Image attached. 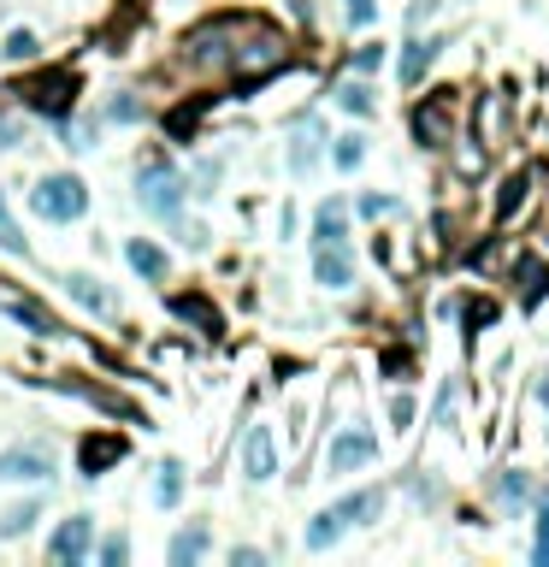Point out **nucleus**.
<instances>
[{
  "instance_id": "obj_1",
  "label": "nucleus",
  "mask_w": 549,
  "mask_h": 567,
  "mask_svg": "<svg viewBox=\"0 0 549 567\" xmlns=\"http://www.w3.org/2000/svg\"><path fill=\"white\" fill-rule=\"evenodd\" d=\"M183 196H190V183H183V171L166 160V154H148L142 166H136V201H142V213L154 219H178Z\"/></svg>"
},
{
  "instance_id": "obj_2",
  "label": "nucleus",
  "mask_w": 549,
  "mask_h": 567,
  "mask_svg": "<svg viewBox=\"0 0 549 567\" xmlns=\"http://www.w3.org/2000/svg\"><path fill=\"white\" fill-rule=\"evenodd\" d=\"M30 208H36L47 225H72V219L89 213V183L77 171H47V178L30 189Z\"/></svg>"
},
{
  "instance_id": "obj_3",
  "label": "nucleus",
  "mask_w": 549,
  "mask_h": 567,
  "mask_svg": "<svg viewBox=\"0 0 549 567\" xmlns=\"http://www.w3.org/2000/svg\"><path fill=\"white\" fill-rule=\"evenodd\" d=\"M372 461H379V432H367V426H342L325 443V473H355V468H372Z\"/></svg>"
},
{
  "instance_id": "obj_4",
  "label": "nucleus",
  "mask_w": 549,
  "mask_h": 567,
  "mask_svg": "<svg viewBox=\"0 0 549 567\" xmlns=\"http://www.w3.org/2000/svg\"><path fill=\"white\" fill-rule=\"evenodd\" d=\"M12 95H24V107H36L47 118H65L72 113V95H77V72H42V77L19 83Z\"/></svg>"
},
{
  "instance_id": "obj_5",
  "label": "nucleus",
  "mask_w": 549,
  "mask_h": 567,
  "mask_svg": "<svg viewBox=\"0 0 549 567\" xmlns=\"http://www.w3.org/2000/svg\"><path fill=\"white\" fill-rule=\"evenodd\" d=\"M414 136L425 148H450V136H455V90L420 101L414 107Z\"/></svg>"
},
{
  "instance_id": "obj_6",
  "label": "nucleus",
  "mask_w": 549,
  "mask_h": 567,
  "mask_svg": "<svg viewBox=\"0 0 549 567\" xmlns=\"http://www.w3.org/2000/svg\"><path fill=\"white\" fill-rule=\"evenodd\" d=\"M0 479H12V485L54 479V450L47 443H12V450H0Z\"/></svg>"
},
{
  "instance_id": "obj_7",
  "label": "nucleus",
  "mask_w": 549,
  "mask_h": 567,
  "mask_svg": "<svg viewBox=\"0 0 549 567\" xmlns=\"http://www.w3.org/2000/svg\"><path fill=\"white\" fill-rule=\"evenodd\" d=\"M47 556H54V561L95 556V521H89V514H65V521L47 532Z\"/></svg>"
},
{
  "instance_id": "obj_8",
  "label": "nucleus",
  "mask_w": 549,
  "mask_h": 567,
  "mask_svg": "<svg viewBox=\"0 0 549 567\" xmlns=\"http://www.w3.org/2000/svg\"><path fill=\"white\" fill-rule=\"evenodd\" d=\"M231 65H236L243 77H266V72H278V65H284V42H278V30H261V36H254L249 48H236Z\"/></svg>"
},
{
  "instance_id": "obj_9",
  "label": "nucleus",
  "mask_w": 549,
  "mask_h": 567,
  "mask_svg": "<svg viewBox=\"0 0 549 567\" xmlns=\"http://www.w3.org/2000/svg\"><path fill=\"white\" fill-rule=\"evenodd\" d=\"M118 461H125V438H118V432H95V438L77 443V468H83V479L113 473Z\"/></svg>"
},
{
  "instance_id": "obj_10",
  "label": "nucleus",
  "mask_w": 549,
  "mask_h": 567,
  "mask_svg": "<svg viewBox=\"0 0 549 567\" xmlns=\"http://www.w3.org/2000/svg\"><path fill=\"white\" fill-rule=\"evenodd\" d=\"M243 473L254 485H266L272 473H278V443H272V426H249L243 438Z\"/></svg>"
},
{
  "instance_id": "obj_11",
  "label": "nucleus",
  "mask_w": 549,
  "mask_h": 567,
  "mask_svg": "<svg viewBox=\"0 0 549 567\" xmlns=\"http://www.w3.org/2000/svg\"><path fill=\"white\" fill-rule=\"evenodd\" d=\"M319 154H325V130L319 125H296V136H289V148H284L289 178H307V171L319 166Z\"/></svg>"
},
{
  "instance_id": "obj_12",
  "label": "nucleus",
  "mask_w": 549,
  "mask_h": 567,
  "mask_svg": "<svg viewBox=\"0 0 549 567\" xmlns=\"http://www.w3.org/2000/svg\"><path fill=\"white\" fill-rule=\"evenodd\" d=\"M314 279H319L325 290H349V284H355V254H349V243H325V249L314 254Z\"/></svg>"
},
{
  "instance_id": "obj_13",
  "label": "nucleus",
  "mask_w": 549,
  "mask_h": 567,
  "mask_svg": "<svg viewBox=\"0 0 549 567\" xmlns=\"http://www.w3.org/2000/svg\"><path fill=\"white\" fill-rule=\"evenodd\" d=\"M125 261L142 272L148 284H166V279H171V261H166V249L154 243V237H130V243H125Z\"/></svg>"
},
{
  "instance_id": "obj_14",
  "label": "nucleus",
  "mask_w": 549,
  "mask_h": 567,
  "mask_svg": "<svg viewBox=\"0 0 549 567\" xmlns=\"http://www.w3.org/2000/svg\"><path fill=\"white\" fill-rule=\"evenodd\" d=\"M437 54H443V42H437V36H425V42L414 36V42L402 48V83H408V90H420L425 72L437 65Z\"/></svg>"
},
{
  "instance_id": "obj_15",
  "label": "nucleus",
  "mask_w": 549,
  "mask_h": 567,
  "mask_svg": "<svg viewBox=\"0 0 549 567\" xmlns=\"http://www.w3.org/2000/svg\"><path fill=\"white\" fill-rule=\"evenodd\" d=\"M171 314H178V319H196L208 337H219V332H225V319H219V307H213L208 296H201V290H190V296H171Z\"/></svg>"
},
{
  "instance_id": "obj_16",
  "label": "nucleus",
  "mask_w": 549,
  "mask_h": 567,
  "mask_svg": "<svg viewBox=\"0 0 549 567\" xmlns=\"http://www.w3.org/2000/svg\"><path fill=\"white\" fill-rule=\"evenodd\" d=\"M325 243H349V208L342 201H325L314 213V249H325Z\"/></svg>"
},
{
  "instance_id": "obj_17",
  "label": "nucleus",
  "mask_w": 549,
  "mask_h": 567,
  "mask_svg": "<svg viewBox=\"0 0 549 567\" xmlns=\"http://www.w3.org/2000/svg\"><path fill=\"white\" fill-rule=\"evenodd\" d=\"M337 514H342V526H372V521L384 514V491H355V496H342Z\"/></svg>"
},
{
  "instance_id": "obj_18",
  "label": "nucleus",
  "mask_w": 549,
  "mask_h": 567,
  "mask_svg": "<svg viewBox=\"0 0 549 567\" xmlns=\"http://www.w3.org/2000/svg\"><path fill=\"white\" fill-rule=\"evenodd\" d=\"M331 101H337V107L349 113V118H372V113H379V95H372V90H367V83H360V77L337 83V90H331Z\"/></svg>"
},
{
  "instance_id": "obj_19",
  "label": "nucleus",
  "mask_w": 549,
  "mask_h": 567,
  "mask_svg": "<svg viewBox=\"0 0 549 567\" xmlns=\"http://www.w3.org/2000/svg\"><path fill=\"white\" fill-rule=\"evenodd\" d=\"M201 556H208V526H183L178 538L166 544V561H171V567H190V561H201Z\"/></svg>"
},
{
  "instance_id": "obj_20",
  "label": "nucleus",
  "mask_w": 549,
  "mask_h": 567,
  "mask_svg": "<svg viewBox=\"0 0 549 567\" xmlns=\"http://www.w3.org/2000/svg\"><path fill=\"white\" fill-rule=\"evenodd\" d=\"M514 279L526 284V290H520V307H538V302L549 296V266H538L531 254H520V266H514Z\"/></svg>"
},
{
  "instance_id": "obj_21",
  "label": "nucleus",
  "mask_w": 549,
  "mask_h": 567,
  "mask_svg": "<svg viewBox=\"0 0 549 567\" xmlns=\"http://www.w3.org/2000/svg\"><path fill=\"white\" fill-rule=\"evenodd\" d=\"M65 296L83 302V307H95V314H113V296L101 290V279H89V272H72V279H65Z\"/></svg>"
},
{
  "instance_id": "obj_22",
  "label": "nucleus",
  "mask_w": 549,
  "mask_h": 567,
  "mask_svg": "<svg viewBox=\"0 0 549 567\" xmlns=\"http://www.w3.org/2000/svg\"><path fill=\"white\" fill-rule=\"evenodd\" d=\"M325 148H331V166H337V171H355L360 160H367V136H360V130H342V136H331Z\"/></svg>"
},
{
  "instance_id": "obj_23",
  "label": "nucleus",
  "mask_w": 549,
  "mask_h": 567,
  "mask_svg": "<svg viewBox=\"0 0 549 567\" xmlns=\"http://www.w3.org/2000/svg\"><path fill=\"white\" fill-rule=\"evenodd\" d=\"M178 496H183V468L178 461H160V468H154V503L178 508Z\"/></svg>"
},
{
  "instance_id": "obj_24",
  "label": "nucleus",
  "mask_w": 549,
  "mask_h": 567,
  "mask_svg": "<svg viewBox=\"0 0 549 567\" xmlns=\"http://www.w3.org/2000/svg\"><path fill=\"white\" fill-rule=\"evenodd\" d=\"M531 178H538V171H514V178H503V196H496V219H514V208H520V201L531 196Z\"/></svg>"
},
{
  "instance_id": "obj_25",
  "label": "nucleus",
  "mask_w": 549,
  "mask_h": 567,
  "mask_svg": "<svg viewBox=\"0 0 549 567\" xmlns=\"http://www.w3.org/2000/svg\"><path fill=\"white\" fill-rule=\"evenodd\" d=\"M0 314H7V319H19V325H30L36 337H54V332H60V325L47 319L42 307H30V302H19V296H7V302H0Z\"/></svg>"
},
{
  "instance_id": "obj_26",
  "label": "nucleus",
  "mask_w": 549,
  "mask_h": 567,
  "mask_svg": "<svg viewBox=\"0 0 549 567\" xmlns=\"http://www.w3.org/2000/svg\"><path fill=\"white\" fill-rule=\"evenodd\" d=\"M342 532H349V526H342V514L325 508V514H314V526H307V549H331Z\"/></svg>"
},
{
  "instance_id": "obj_27",
  "label": "nucleus",
  "mask_w": 549,
  "mask_h": 567,
  "mask_svg": "<svg viewBox=\"0 0 549 567\" xmlns=\"http://www.w3.org/2000/svg\"><path fill=\"white\" fill-rule=\"evenodd\" d=\"M0 249L19 254V261H30V243H24V231H19V219H12V208H7V196H0Z\"/></svg>"
},
{
  "instance_id": "obj_28",
  "label": "nucleus",
  "mask_w": 549,
  "mask_h": 567,
  "mask_svg": "<svg viewBox=\"0 0 549 567\" xmlns=\"http://www.w3.org/2000/svg\"><path fill=\"white\" fill-rule=\"evenodd\" d=\"M36 514H42V503H19L7 521H0V538H19V532H30V521H36Z\"/></svg>"
},
{
  "instance_id": "obj_29",
  "label": "nucleus",
  "mask_w": 549,
  "mask_h": 567,
  "mask_svg": "<svg viewBox=\"0 0 549 567\" xmlns=\"http://www.w3.org/2000/svg\"><path fill=\"white\" fill-rule=\"evenodd\" d=\"M0 54H7V60H36L42 48H36V36H30V30H12V36L0 42Z\"/></svg>"
},
{
  "instance_id": "obj_30",
  "label": "nucleus",
  "mask_w": 549,
  "mask_h": 567,
  "mask_svg": "<svg viewBox=\"0 0 549 567\" xmlns=\"http://www.w3.org/2000/svg\"><path fill=\"white\" fill-rule=\"evenodd\" d=\"M95 143H101V113H95V118H77V125H72V143H65V148L89 154Z\"/></svg>"
},
{
  "instance_id": "obj_31",
  "label": "nucleus",
  "mask_w": 549,
  "mask_h": 567,
  "mask_svg": "<svg viewBox=\"0 0 549 567\" xmlns=\"http://www.w3.org/2000/svg\"><path fill=\"white\" fill-rule=\"evenodd\" d=\"M342 19H349L355 30H367L372 19H379V0H342Z\"/></svg>"
},
{
  "instance_id": "obj_32",
  "label": "nucleus",
  "mask_w": 549,
  "mask_h": 567,
  "mask_svg": "<svg viewBox=\"0 0 549 567\" xmlns=\"http://www.w3.org/2000/svg\"><path fill=\"white\" fill-rule=\"evenodd\" d=\"M107 118H118V125H136V118H142V101H136V95H113V101H107Z\"/></svg>"
},
{
  "instance_id": "obj_33",
  "label": "nucleus",
  "mask_w": 549,
  "mask_h": 567,
  "mask_svg": "<svg viewBox=\"0 0 549 567\" xmlns=\"http://www.w3.org/2000/svg\"><path fill=\"white\" fill-rule=\"evenodd\" d=\"M461 319H467V332H473V325H490V319H496V302H490V296H478V302L461 307Z\"/></svg>"
},
{
  "instance_id": "obj_34",
  "label": "nucleus",
  "mask_w": 549,
  "mask_h": 567,
  "mask_svg": "<svg viewBox=\"0 0 549 567\" xmlns=\"http://www.w3.org/2000/svg\"><path fill=\"white\" fill-rule=\"evenodd\" d=\"M95 556H101V561H107V567H118V561H125V556H130V538H125V532H113V538H107V544H101V549H95Z\"/></svg>"
},
{
  "instance_id": "obj_35",
  "label": "nucleus",
  "mask_w": 549,
  "mask_h": 567,
  "mask_svg": "<svg viewBox=\"0 0 549 567\" xmlns=\"http://www.w3.org/2000/svg\"><path fill=\"white\" fill-rule=\"evenodd\" d=\"M360 213H367V219H384V213H397V196H360Z\"/></svg>"
},
{
  "instance_id": "obj_36",
  "label": "nucleus",
  "mask_w": 549,
  "mask_h": 567,
  "mask_svg": "<svg viewBox=\"0 0 549 567\" xmlns=\"http://www.w3.org/2000/svg\"><path fill=\"white\" fill-rule=\"evenodd\" d=\"M24 143V125L12 113H0V148H19Z\"/></svg>"
},
{
  "instance_id": "obj_37",
  "label": "nucleus",
  "mask_w": 549,
  "mask_h": 567,
  "mask_svg": "<svg viewBox=\"0 0 549 567\" xmlns=\"http://www.w3.org/2000/svg\"><path fill=\"white\" fill-rule=\"evenodd\" d=\"M379 60H384V48H355V72H360V77L379 72Z\"/></svg>"
},
{
  "instance_id": "obj_38",
  "label": "nucleus",
  "mask_w": 549,
  "mask_h": 567,
  "mask_svg": "<svg viewBox=\"0 0 549 567\" xmlns=\"http://www.w3.org/2000/svg\"><path fill=\"white\" fill-rule=\"evenodd\" d=\"M432 12H437V0H414V7H408V24H414V30H420L425 19H432Z\"/></svg>"
},
{
  "instance_id": "obj_39",
  "label": "nucleus",
  "mask_w": 549,
  "mask_h": 567,
  "mask_svg": "<svg viewBox=\"0 0 549 567\" xmlns=\"http://www.w3.org/2000/svg\"><path fill=\"white\" fill-rule=\"evenodd\" d=\"M390 420H397V426H408V420H414V402H408V397H397V402H390Z\"/></svg>"
},
{
  "instance_id": "obj_40",
  "label": "nucleus",
  "mask_w": 549,
  "mask_h": 567,
  "mask_svg": "<svg viewBox=\"0 0 549 567\" xmlns=\"http://www.w3.org/2000/svg\"><path fill=\"white\" fill-rule=\"evenodd\" d=\"M531 561L549 567V532H538V544H531Z\"/></svg>"
}]
</instances>
